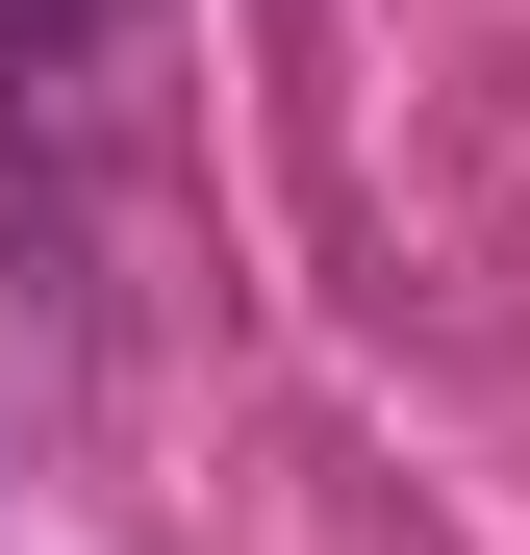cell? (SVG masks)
Instances as JSON below:
<instances>
[{
  "instance_id": "6da1fadb",
  "label": "cell",
  "mask_w": 530,
  "mask_h": 555,
  "mask_svg": "<svg viewBox=\"0 0 530 555\" xmlns=\"http://www.w3.org/2000/svg\"><path fill=\"white\" fill-rule=\"evenodd\" d=\"M102 26H127V0H0V102H51V76L102 51Z\"/></svg>"
}]
</instances>
